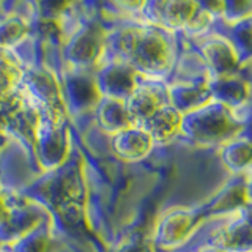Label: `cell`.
Here are the masks:
<instances>
[{
    "label": "cell",
    "mask_w": 252,
    "mask_h": 252,
    "mask_svg": "<svg viewBox=\"0 0 252 252\" xmlns=\"http://www.w3.org/2000/svg\"><path fill=\"white\" fill-rule=\"evenodd\" d=\"M117 49L122 62L134 71L159 73L169 65V46L155 29H129L118 35Z\"/></svg>",
    "instance_id": "6da1fadb"
},
{
    "label": "cell",
    "mask_w": 252,
    "mask_h": 252,
    "mask_svg": "<svg viewBox=\"0 0 252 252\" xmlns=\"http://www.w3.org/2000/svg\"><path fill=\"white\" fill-rule=\"evenodd\" d=\"M21 90L38 110L41 120L65 125L68 112L65 94L52 71L43 66L24 69Z\"/></svg>",
    "instance_id": "7a4b0ae2"
},
{
    "label": "cell",
    "mask_w": 252,
    "mask_h": 252,
    "mask_svg": "<svg viewBox=\"0 0 252 252\" xmlns=\"http://www.w3.org/2000/svg\"><path fill=\"white\" fill-rule=\"evenodd\" d=\"M79 195V172L76 165L65 162L62 167L46 172L27 188V197L51 208H63Z\"/></svg>",
    "instance_id": "3957f363"
},
{
    "label": "cell",
    "mask_w": 252,
    "mask_h": 252,
    "mask_svg": "<svg viewBox=\"0 0 252 252\" xmlns=\"http://www.w3.org/2000/svg\"><path fill=\"white\" fill-rule=\"evenodd\" d=\"M68 129L65 125H55L39 120L33 150L39 165L51 172L62 167L68 159Z\"/></svg>",
    "instance_id": "277c9868"
},
{
    "label": "cell",
    "mask_w": 252,
    "mask_h": 252,
    "mask_svg": "<svg viewBox=\"0 0 252 252\" xmlns=\"http://www.w3.org/2000/svg\"><path fill=\"white\" fill-rule=\"evenodd\" d=\"M106 44V33L99 27V24H85L77 29L65 44V59L69 65L77 68H89L94 65Z\"/></svg>",
    "instance_id": "5b68a950"
},
{
    "label": "cell",
    "mask_w": 252,
    "mask_h": 252,
    "mask_svg": "<svg viewBox=\"0 0 252 252\" xmlns=\"http://www.w3.org/2000/svg\"><path fill=\"white\" fill-rule=\"evenodd\" d=\"M134 73L136 71L123 62H114L106 65L94 79L99 96L125 101L136 89Z\"/></svg>",
    "instance_id": "8992f818"
},
{
    "label": "cell",
    "mask_w": 252,
    "mask_h": 252,
    "mask_svg": "<svg viewBox=\"0 0 252 252\" xmlns=\"http://www.w3.org/2000/svg\"><path fill=\"white\" fill-rule=\"evenodd\" d=\"M43 224V215L41 211L35 207H18L11 208V215L6 222L0 227V241L13 244L27 235L33 228Z\"/></svg>",
    "instance_id": "52a82bcc"
},
{
    "label": "cell",
    "mask_w": 252,
    "mask_h": 252,
    "mask_svg": "<svg viewBox=\"0 0 252 252\" xmlns=\"http://www.w3.org/2000/svg\"><path fill=\"white\" fill-rule=\"evenodd\" d=\"M153 139L140 126H131L128 129L117 132L112 140L114 152L128 161H136L144 158L152 148Z\"/></svg>",
    "instance_id": "ba28073f"
},
{
    "label": "cell",
    "mask_w": 252,
    "mask_h": 252,
    "mask_svg": "<svg viewBox=\"0 0 252 252\" xmlns=\"http://www.w3.org/2000/svg\"><path fill=\"white\" fill-rule=\"evenodd\" d=\"M98 122L102 128L115 134L134 126L131 123L128 112H126L125 101L109 98H101V102L98 106Z\"/></svg>",
    "instance_id": "9c48e42d"
},
{
    "label": "cell",
    "mask_w": 252,
    "mask_h": 252,
    "mask_svg": "<svg viewBox=\"0 0 252 252\" xmlns=\"http://www.w3.org/2000/svg\"><path fill=\"white\" fill-rule=\"evenodd\" d=\"M93 93L99 94L96 90V85H94V81H87L81 74L69 77L66 82V93H63L65 94L66 107H74L79 110L90 107Z\"/></svg>",
    "instance_id": "30bf717a"
},
{
    "label": "cell",
    "mask_w": 252,
    "mask_h": 252,
    "mask_svg": "<svg viewBox=\"0 0 252 252\" xmlns=\"http://www.w3.org/2000/svg\"><path fill=\"white\" fill-rule=\"evenodd\" d=\"M30 33V24L22 16L11 14L0 21V51L21 44Z\"/></svg>",
    "instance_id": "8fae6325"
},
{
    "label": "cell",
    "mask_w": 252,
    "mask_h": 252,
    "mask_svg": "<svg viewBox=\"0 0 252 252\" xmlns=\"http://www.w3.org/2000/svg\"><path fill=\"white\" fill-rule=\"evenodd\" d=\"M24 69L0 51V101L6 99L21 89Z\"/></svg>",
    "instance_id": "7c38bea8"
},
{
    "label": "cell",
    "mask_w": 252,
    "mask_h": 252,
    "mask_svg": "<svg viewBox=\"0 0 252 252\" xmlns=\"http://www.w3.org/2000/svg\"><path fill=\"white\" fill-rule=\"evenodd\" d=\"M13 252H51L52 251V238L49 230L44 224L38 225L22 238L11 244Z\"/></svg>",
    "instance_id": "4fadbf2b"
},
{
    "label": "cell",
    "mask_w": 252,
    "mask_h": 252,
    "mask_svg": "<svg viewBox=\"0 0 252 252\" xmlns=\"http://www.w3.org/2000/svg\"><path fill=\"white\" fill-rule=\"evenodd\" d=\"M11 215V207H8L3 194L0 192V227H2Z\"/></svg>",
    "instance_id": "5bb4252c"
},
{
    "label": "cell",
    "mask_w": 252,
    "mask_h": 252,
    "mask_svg": "<svg viewBox=\"0 0 252 252\" xmlns=\"http://www.w3.org/2000/svg\"><path fill=\"white\" fill-rule=\"evenodd\" d=\"M0 252H13L11 249H8V251H0Z\"/></svg>",
    "instance_id": "9a60e30c"
}]
</instances>
